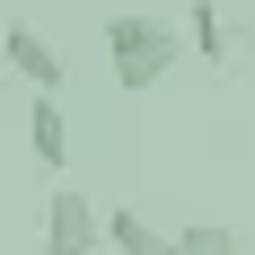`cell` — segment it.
Wrapping results in <instances>:
<instances>
[{
    "instance_id": "6da1fadb",
    "label": "cell",
    "mask_w": 255,
    "mask_h": 255,
    "mask_svg": "<svg viewBox=\"0 0 255 255\" xmlns=\"http://www.w3.org/2000/svg\"><path fill=\"white\" fill-rule=\"evenodd\" d=\"M176 53H185V26L150 18V9H115L106 18V71H115L124 97H150L158 79L176 71Z\"/></svg>"
},
{
    "instance_id": "7a4b0ae2",
    "label": "cell",
    "mask_w": 255,
    "mask_h": 255,
    "mask_svg": "<svg viewBox=\"0 0 255 255\" xmlns=\"http://www.w3.org/2000/svg\"><path fill=\"white\" fill-rule=\"evenodd\" d=\"M35 255H106V238H97V203H88L79 185H53V194H44Z\"/></svg>"
},
{
    "instance_id": "3957f363",
    "label": "cell",
    "mask_w": 255,
    "mask_h": 255,
    "mask_svg": "<svg viewBox=\"0 0 255 255\" xmlns=\"http://www.w3.org/2000/svg\"><path fill=\"white\" fill-rule=\"evenodd\" d=\"M0 62H9V79H26V97H62V53H53V35L35 18L0 26Z\"/></svg>"
},
{
    "instance_id": "277c9868",
    "label": "cell",
    "mask_w": 255,
    "mask_h": 255,
    "mask_svg": "<svg viewBox=\"0 0 255 255\" xmlns=\"http://www.w3.org/2000/svg\"><path fill=\"white\" fill-rule=\"evenodd\" d=\"M26 150L44 167H71V124H62V97H26Z\"/></svg>"
},
{
    "instance_id": "5b68a950",
    "label": "cell",
    "mask_w": 255,
    "mask_h": 255,
    "mask_svg": "<svg viewBox=\"0 0 255 255\" xmlns=\"http://www.w3.org/2000/svg\"><path fill=\"white\" fill-rule=\"evenodd\" d=\"M97 238H106V247H115V255H158V238H167V229H158V220H141V211H97Z\"/></svg>"
},
{
    "instance_id": "8992f818",
    "label": "cell",
    "mask_w": 255,
    "mask_h": 255,
    "mask_svg": "<svg viewBox=\"0 0 255 255\" xmlns=\"http://www.w3.org/2000/svg\"><path fill=\"white\" fill-rule=\"evenodd\" d=\"M158 255H238V229L194 220V229H167V238H158Z\"/></svg>"
},
{
    "instance_id": "52a82bcc",
    "label": "cell",
    "mask_w": 255,
    "mask_h": 255,
    "mask_svg": "<svg viewBox=\"0 0 255 255\" xmlns=\"http://www.w3.org/2000/svg\"><path fill=\"white\" fill-rule=\"evenodd\" d=\"M185 26H194V53H203V62H229V18H220V0H194V9H185Z\"/></svg>"
}]
</instances>
